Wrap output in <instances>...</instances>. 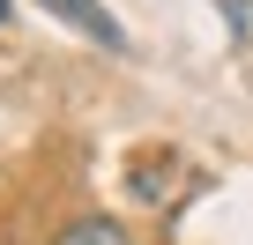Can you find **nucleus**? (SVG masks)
<instances>
[{"mask_svg": "<svg viewBox=\"0 0 253 245\" xmlns=\"http://www.w3.org/2000/svg\"><path fill=\"white\" fill-rule=\"evenodd\" d=\"M38 8H45V15H60L67 30H82V37H97V45H112V52L126 45V30L112 23V8H97V0H38Z\"/></svg>", "mask_w": 253, "mask_h": 245, "instance_id": "1", "label": "nucleus"}, {"mask_svg": "<svg viewBox=\"0 0 253 245\" xmlns=\"http://www.w3.org/2000/svg\"><path fill=\"white\" fill-rule=\"evenodd\" d=\"M52 245H126V223H112V215H82V223H67Z\"/></svg>", "mask_w": 253, "mask_h": 245, "instance_id": "2", "label": "nucleus"}, {"mask_svg": "<svg viewBox=\"0 0 253 245\" xmlns=\"http://www.w3.org/2000/svg\"><path fill=\"white\" fill-rule=\"evenodd\" d=\"M8 15H15V0H0V23H8Z\"/></svg>", "mask_w": 253, "mask_h": 245, "instance_id": "3", "label": "nucleus"}]
</instances>
